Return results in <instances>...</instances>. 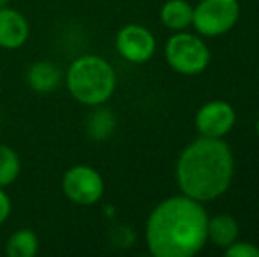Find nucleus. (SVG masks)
<instances>
[{
  "label": "nucleus",
  "mask_w": 259,
  "mask_h": 257,
  "mask_svg": "<svg viewBox=\"0 0 259 257\" xmlns=\"http://www.w3.org/2000/svg\"><path fill=\"white\" fill-rule=\"evenodd\" d=\"M147 245L155 257L196 255L208 240V215L189 195L164 199L147 222Z\"/></svg>",
  "instance_id": "nucleus-1"
},
{
  "label": "nucleus",
  "mask_w": 259,
  "mask_h": 257,
  "mask_svg": "<svg viewBox=\"0 0 259 257\" xmlns=\"http://www.w3.org/2000/svg\"><path fill=\"white\" fill-rule=\"evenodd\" d=\"M233 171V153L222 137L201 136L182 151L177 180L185 195L205 202L217 199L229 189Z\"/></svg>",
  "instance_id": "nucleus-2"
},
{
  "label": "nucleus",
  "mask_w": 259,
  "mask_h": 257,
  "mask_svg": "<svg viewBox=\"0 0 259 257\" xmlns=\"http://www.w3.org/2000/svg\"><path fill=\"white\" fill-rule=\"evenodd\" d=\"M69 93L78 102L87 106H99L113 95L116 76L111 64L97 55L79 57L71 64L65 76Z\"/></svg>",
  "instance_id": "nucleus-3"
},
{
  "label": "nucleus",
  "mask_w": 259,
  "mask_h": 257,
  "mask_svg": "<svg viewBox=\"0 0 259 257\" xmlns=\"http://www.w3.org/2000/svg\"><path fill=\"white\" fill-rule=\"evenodd\" d=\"M166 60L180 74H198L210 62V49L192 34H175L166 44Z\"/></svg>",
  "instance_id": "nucleus-4"
},
{
  "label": "nucleus",
  "mask_w": 259,
  "mask_h": 257,
  "mask_svg": "<svg viewBox=\"0 0 259 257\" xmlns=\"http://www.w3.org/2000/svg\"><path fill=\"white\" fill-rule=\"evenodd\" d=\"M238 18V0H201L194 7L192 25L199 34L206 37H217L231 30Z\"/></svg>",
  "instance_id": "nucleus-5"
},
{
  "label": "nucleus",
  "mask_w": 259,
  "mask_h": 257,
  "mask_svg": "<svg viewBox=\"0 0 259 257\" xmlns=\"http://www.w3.org/2000/svg\"><path fill=\"white\" fill-rule=\"evenodd\" d=\"M64 194L79 206L96 204L104 194V180L90 166H74L64 175Z\"/></svg>",
  "instance_id": "nucleus-6"
},
{
  "label": "nucleus",
  "mask_w": 259,
  "mask_h": 257,
  "mask_svg": "<svg viewBox=\"0 0 259 257\" xmlns=\"http://www.w3.org/2000/svg\"><path fill=\"white\" fill-rule=\"evenodd\" d=\"M116 49L133 64H145L155 53V37L141 25H127L116 35Z\"/></svg>",
  "instance_id": "nucleus-7"
},
{
  "label": "nucleus",
  "mask_w": 259,
  "mask_h": 257,
  "mask_svg": "<svg viewBox=\"0 0 259 257\" xmlns=\"http://www.w3.org/2000/svg\"><path fill=\"white\" fill-rule=\"evenodd\" d=\"M236 122L235 108L226 100H210L196 115V127L205 137H224Z\"/></svg>",
  "instance_id": "nucleus-8"
},
{
  "label": "nucleus",
  "mask_w": 259,
  "mask_h": 257,
  "mask_svg": "<svg viewBox=\"0 0 259 257\" xmlns=\"http://www.w3.org/2000/svg\"><path fill=\"white\" fill-rule=\"evenodd\" d=\"M28 21L21 13L9 7H0V48L16 49L28 39Z\"/></svg>",
  "instance_id": "nucleus-9"
},
{
  "label": "nucleus",
  "mask_w": 259,
  "mask_h": 257,
  "mask_svg": "<svg viewBox=\"0 0 259 257\" xmlns=\"http://www.w3.org/2000/svg\"><path fill=\"white\" fill-rule=\"evenodd\" d=\"M60 69L53 62H48V60H39V62L32 64V67L27 72L28 85H30L32 90L39 93L53 92L60 83Z\"/></svg>",
  "instance_id": "nucleus-10"
},
{
  "label": "nucleus",
  "mask_w": 259,
  "mask_h": 257,
  "mask_svg": "<svg viewBox=\"0 0 259 257\" xmlns=\"http://www.w3.org/2000/svg\"><path fill=\"white\" fill-rule=\"evenodd\" d=\"M194 9L187 0H167L160 9V21L171 30H184L192 25Z\"/></svg>",
  "instance_id": "nucleus-11"
},
{
  "label": "nucleus",
  "mask_w": 259,
  "mask_h": 257,
  "mask_svg": "<svg viewBox=\"0 0 259 257\" xmlns=\"http://www.w3.org/2000/svg\"><path fill=\"white\" fill-rule=\"evenodd\" d=\"M238 238V222L231 215H217L208 219V240L217 247H229Z\"/></svg>",
  "instance_id": "nucleus-12"
},
{
  "label": "nucleus",
  "mask_w": 259,
  "mask_h": 257,
  "mask_svg": "<svg viewBox=\"0 0 259 257\" xmlns=\"http://www.w3.org/2000/svg\"><path fill=\"white\" fill-rule=\"evenodd\" d=\"M39 250V240L34 231L20 229L7 240L6 252L9 257H34Z\"/></svg>",
  "instance_id": "nucleus-13"
},
{
  "label": "nucleus",
  "mask_w": 259,
  "mask_h": 257,
  "mask_svg": "<svg viewBox=\"0 0 259 257\" xmlns=\"http://www.w3.org/2000/svg\"><path fill=\"white\" fill-rule=\"evenodd\" d=\"M21 162L18 153L7 144H0V187H7L18 178Z\"/></svg>",
  "instance_id": "nucleus-14"
},
{
  "label": "nucleus",
  "mask_w": 259,
  "mask_h": 257,
  "mask_svg": "<svg viewBox=\"0 0 259 257\" xmlns=\"http://www.w3.org/2000/svg\"><path fill=\"white\" fill-rule=\"evenodd\" d=\"M226 255L228 257H259V248L252 243H231L226 247Z\"/></svg>",
  "instance_id": "nucleus-15"
},
{
  "label": "nucleus",
  "mask_w": 259,
  "mask_h": 257,
  "mask_svg": "<svg viewBox=\"0 0 259 257\" xmlns=\"http://www.w3.org/2000/svg\"><path fill=\"white\" fill-rule=\"evenodd\" d=\"M11 215V199L0 187V224H4Z\"/></svg>",
  "instance_id": "nucleus-16"
},
{
  "label": "nucleus",
  "mask_w": 259,
  "mask_h": 257,
  "mask_svg": "<svg viewBox=\"0 0 259 257\" xmlns=\"http://www.w3.org/2000/svg\"><path fill=\"white\" fill-rule=\"evenodd\" d=\"M9 2L11 0H0V7H7L9 6Z\"/></svg>",
  "instance_id": "nucleus-17"
},
{
  "label": "nucleus",
  "mask_w": 259,
  "mask_h": 257,
  "mask_svg": "<svg viewBox=\"0 0 259 257\" xmlns=\"http://www.w3.org/2000/svg\"><path fill=\"white\" fill-rule=\"evenodd\" d=\"M256 132H257V136H259V120L256 122Z\"/></svg>",
  "instance_id": "nucleus-18"
}]
</instances>
